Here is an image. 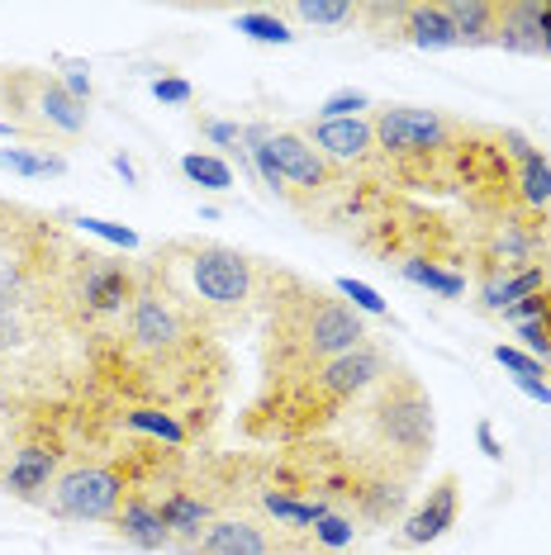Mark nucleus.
I'll use <instances>...</instances> for the list:
<instances>
[{
  "instance_id": "obj_20",
  "label": "nucleus",
  "mask_w": 551,
  "mask_h": 555,
  "mask_svg": "<svg viewBox=\"0 0 551 555\" xmlns=\"http://www.w3.org/2000/svg\"><path fill=\"white\" fill-rule=\"evenodd\" d=\"M399 275H405L409 285L433 289V295H443V299L466 295V275H461V271H447V267H437V261H428V257H409V261H399Z\"/></svg>"
},
{
  "instance_id": "obj_32",
  "label": "nucleus",
  "mask_w": 551,
  "mask_h": 555,
  "mask_svg": "<svg viewBox=\"0 0 551 555\" xmlns=\"http://www.w3.org/2000/svg\"><path fill=\"white\" fill-rule=\"evenodd\" d=\"M62 86H67V91L77 95L81 105H91V77H86L81 62H77V67H67V77H62Z\"/></svg>"
},
{
  "instance_id": "obj_36",
  "label": "nucleus",
  "mask_w": 551,
  "mask_h": 555,
  "mask_svg": "<svg viewBox=\"0 0 551 555\" xmlns=\"http://www.w3.org/2000/svg\"><path fill=\"white\" fill-rule=\"evenodd\" d=\"M115 171L124 176V181H138V171H133V162H129V157H124V153L115 157Z\"/></svg>"
},
{
  "instance_id": "obj_28",
  "label": "nucleus",
  "mask_w": 551,
  "mask_h": 555,
  "mask_svg": "<svg viewBox=\"0 0 551 555\" xmlns=\"http://www.w3.org/2000/svg\"><path fill=\"white\" fill-rule=\"evenodd\" d=\"M77 229H81V233L105 237V243H115L119 251H133V247H138V233H133V229H124V223H110V219H91V214H81Z\"/></svg>"
},
{
  "instance_id": "obj_3",
  "label": "nucleus",
  "mask_w": 551,
  "mask_h": 555,
  "mask_svg": "<svg viewBox=\"0 0 551 555\" xmlns=\"http://www.w3.org/2000/svg\"><path fill=\"white\" fill-rule=\"evenodd\" d=\"M143 271L209 337H229L233 327H243L261 309V289H267V261L215 237H171L153 257H143Z\"/></svg>"
},
{
  "instance_id": "obj_37",
  "label": "nucleus",
  "mask_w": 551,
  "mask_h": 555,
  "mask_svg": "<svg viewBox=\"0 0 551 555\" xmlns=\"http://www.w3.org/2000/svg\"><path fill=\"white\" fill-rule=\"evenodd\" d=\"M0 138H20V133H15V129H10V124H5V119H0Z\"/></svg>"
},
{
  "instance_id": "obj_4",
  "label": "nucleus",
  "mask_w": 551,
  "mask_h": 555,
  "mask_svg": "<svg viewBox=\"0 0 551 555\" xmlns=\"http://www.w3.org/2000/svg\"><path fill=\"white\" fill-rule=\"evenodd\" d=\"M371 129L385 191H457L461 157H466L475 124L423 105H375Z\"/></svg>"
},
{
  "instance_id": "obj_21",
  "label": "nucleus",
  "mask_w": 551,
  "mask_h": 555,
  "mask_svg": "<svg viewBox=\"0 0 551 555\" xmlns=\"http://www.w3.org/2000/svg\"><path fill=\"white\" fill-rule=\"evenodd\" d=\"M233 24H238V34H247L253 43H281V48L295 43V29L276 15V10H247V15H238Z\"/></svg>"
},
{
  "instance_id": "obj_6",
  "label": "nucleus",
  "mask_w": 551,
  "mask_h": 555,
  "mask_svg": "<svg viewBox=\"0 0 551 555\" xmlns=\"http://www.w3.org/2000/svg\"><path fill=\"white\" fill-rule=\"evenodd\" d=\"M138 285H143L138 261L77 247L67 261V275H62V327H67V337H81V343L110 337L129 319Z\"/></svg>"
},
{
  "instance_id": "obj_11",
  "label": "nucleus",
  "mask_w": 551,
  "mask_h": 555,
  "mask_svg": "<svg viewBox=\"0 0 551 555\" xmlns=\"http://www.w3.org/2000/svg\"><path fill=\"white\" fill-rule=\"evenodd\" d=\"M299 133L315 143V153L329 162L333 171L381 185V153H375L371 115H357V119H309Z\"/></svg>"
},
{
  "instance_id": "obj_14",
  "label": "nucleus",
  "mask_w": 551,
  "mask_h": 555,
  "mask_svg": "<svg viewBox=\"0 0 551 555\" xmlns=\"http://www.w3.org/2000/svg\"><path fill=\"white\" fill-rule=\"evenodd\" d=\"M162 494L167 489H138L133 499H124V508L115 513V537L129 541L133 551H171V532L162 522Z\"/></svg>"
},
{
  "instance_id": "obj_9",
  "label": "nucleus",
  "mask_w": 551,
  "mask_h": 555,
  "mask_svg": "<svg viewBox=\"0 0 551 555\" xmlns=\"http://www.w3.org/2000/svg\"><path fill=\"white\" fill-rule=\"evenodd\" d=\"M185 555H323L309 532H291L276 527L267 517H257L253 508L223 513L209 522V532L195 541Z\"/></svg>"
},
{
  "instance_id": "obj_29",
  "label": "nucleus",
  "mask_w": 551,
  "mask_h": 555,
  "mask_svg": "<svg viewBox=\"0 0 551 555\" xmlns=\"http://www.w3.org/2000/svg\"><path fill=\"white\" fill-rule=\"evenodd\" d=\"M495 361L504 365V371H513V380H542L547 375V365L528 357V351H518V347H495Z\"/></svg>"
},
{
  "instance_id": "obj_10",
  "label": "nucleus",
  "mask_w": 551,
  "mask_h": 555,
  "mask_svg": "<svg viewBox=\"0 0 551 555\" xmlns=\"http://www.w3.org/2000/svg\"><path fill=\"white\" fill-rule=\"evenodd\" d=\"M361 24L375 43H413L428 53L457 48V24L443 0H375L361 5Z\"/></svg>"
},
{
  "instance_id": "obj_15",
  "label": "nucleus",
  "mask_w": 551,
  "mask_h": 555,
  "mask_svg": "<svg viewBox=\"0 0 551 555\" xmlns=\"http://www.w3.org/2000/svg\"><path fill=\"white\" fill-rule=\"evenodd\" d=\"M495 48H509V53H547V39H542V0H499Z\"/></svg>"
},
{
  "instance_id": "obj_31",
  "label": "nucleus",
  "mask_w": 551,
  "mask_h": 555,
  "mask_svg": "<svg viewBox=\"0 0 551 555\" xmlns=\"http://www.w3.org/2000/svg\"><path fill=\"white\" fill-rule=\"evenodd\" d=\"M153 95L162 100V105H191V81H181V77H157L153 81Z\"/></svg>"
},
{
  "instance_id": "obj_25",
  "label": "nucleus",
  "mask_w": 551,
  "mask_h": 555,
  "mask_svg": "<svg viewBox=\"0 0 551 555\" xmlns=\"http://www.w3.org/2000/svg\"><path fill=\"white\" fill-rule=\"evenodd\" d=\"M547 295H551V285H547ZM518 337H523V347H528V357L551 361V299H547V309L537 313V319L518 323Z\"/></svg>"
},
{
  "instance_id": "obj_2",
  "label": "nucleus",
  "mask_w": 551,
  "mask_h": 555,
  "mask_svg": "<svg viewBox=\"0 0 551 555\" xmlns=\"http://www.w3.org/2000/svg\"><path fill=\"white\" fill-rule=\"evenodd\" d=\"M390 365H395L390 347H381L371 337V343H361L357 351H347V357L319 365V371H305L285 385L257 389V399L247 403V413H243V437L267 441V447L271 441H281V447L315 441L329 433L333 423H343L347 413L390 375Z\"/></svg>"
},
{
  "instance_id": "obj_30",
  "label": "nucleus",
  "mask_w": 551,
  "mask_h": 555,
  "mask_svg": "<svg viewBox=\"0 0 551 555\" xmlns=\"http://www.w3.org/2000/svg\"><path fill=\"white\" fill-rule=\"evenodd\" d=\"M195 124H200V133L215 138L219 147H238V153H243V129H238V124H223L215 115H195Z\"/></svg>"
},
{
  "instance_id": "obj_24",
  "label": "nucleus",
  "mask_w": 551,
  "mask_h": 555,
  "mask_svg": "<svg viewBox=\"0 0 551 555\" xmlns=\"http://www.w3.org/2000/svg\"><path fill=\"white\" fill-rule=\"evenodd\" d=\"M357 532H361V527H357L347 513H329L323 522H315V532H309V537H315V546H319L323 555H337V551L353 546Z\"/></svg>"
},
{
  "instance_id": "obj_18",
  "label": "nucleus",
  "mask_w": 551,
  "mask_h": 555,
  "mask_svg": "<svg viewBox=\"0 0 551 555\" xmlns=\"http://www.w3.org/2000/svg\"><path fill=\"white\" fill-rule=\"evenodd\" d=\"M281 20H299L309 29H347V24H361V5L357 0H295V5H281L276 10Z\"/></svg>"
},
{
  "instance_id": "obj_17",
  "label": "nucleus",
  "mask_w": 551,
  "mask_h": 555,
  "mask_svg": "<svg viewBox=\"0 0 551 555\" xmlns=\"http://www.w3.org/2000/svg\"><path fill=\"white\" fill-rule=\"evenodd\" d=\"M457 24V48H495L499 0H443Z\"/></svg>"
},
{
  "instance_id": "obj_33",
  "label": "nucleus",
  "mask_w": 551,
  "mask_h": 555,
  "mask_svg": "<svg viewBox=\"0 0 551 555\" xmlns=\"http://www.w3.org/2000/svg\"><path fill=\"white\" fill-rule=\"evenodd\" d=\"M475 441H480V451H485L490 461H504V447H499V437H495L490 423H475Z\"/></svg>"
},
{
  "instance_id": "obj_19",
  "label": "nucleus",
  "mask_w": 551,
  "mask_h": 555,
  "mask_svg": "<svg viewBox=\"0 0 551 555\" xmlns=\"http://www.w3.org/2000/svg\"><path fill=\"white\" fill-rule=\"evenodd\" d=\"M547 285H551V271L547 267L513 271V275H504V281H495V285H480V309L504 313V309L518 305V299H528V295H537V289H547Z\"/></svg>"
},
{
  "instance_id": "obj_8",
  "label": "nucleus",
  "mask_w": 551,
  "mask_h": 555,
  "mask_svg": "<svg viewBox=\"0 0 551 555\" xmlns=\"http://www.w3.org/2000/svg\"><path fill=\"white\" fill-rule=\"evenodd\" d=\"M547 223L528 209H513V214H495L485 219L471 237V251L480 261V281L495 285L513 271H528V267H547Z\"/></svg>"
},
{
  "instance_id": "obj_13",
  "label": "nucleus",
  "mask_w": 551,
  "mask_h": 555,
  "mask_svg": "<svg viewBox=\"0 0 551 555\" xmlns=\"http://www.w3.org/2000/svg\"><path fill=\"white\" fill-rule=\"evenodd\" d=\"M513 162V191H518V209L537 214V219H551V157L542 147H533L518 129H499Z\"/></svg>"
},
{
  "instance_id": "obj_26",
  "label": "nucleus",
  "mask_w": 551,
  "mask_h": 555,
  "mask_svg": "<svg viewBox=\"0 0 551 555\" xmlns=\"http://www.w3.org/2000/svg\"><path fill=\"white\" fill-rule=\"evenodd\" d=\"M337 295H343L357 313H371V319H390V305H385V299L375 295L367 281H353V275H347V281H337Z\"/></svg>"
},
{
  "instance_id": "obj_7",
  "label": "nucleus",
  "mask_w": 551,
  "mask_h": 555,
  "mask_svg": "<svg viewBox=\"0 0 551 555\" xmlns=\"http://www.w3.org/2000/svg\"><path fill=\"white\" fill-rule=\"evenodd\" d=\"M0 119L20 133V143H34L48 153V147L77 143L91 109L62 86L57 72L0 62Z\"/></svg>"
},
{
  "instance_id": "obj_27",
  "label": "nucleus",
  "mask_w": 551,
  "mask_h": 555,
  "mask_svg": "<svg viewBox=\"0 0 551 555\" xmlns=\"http://www.w3.org/2000/svg\"><path fill=\"white\" fill-rule=\"evenodd\" d=\"M361 109H371V95L367 91H333L319 105V119H357Z\"/></svg>"
},
{
  "instance_id": "obj_5",
  "label": "nucleus",
  "mask_w": 551,
  "mask_h": 555,
  "mask_svg": "<svg viewBox=\"0 0 551 555\" xmlns=\"http://www.w3.org/2000/svg\"><path fill=\"white\" fill-rule=\"evenodd\" d=\"M357 441L353 447L361 456H371L375 465H385L399 479H419L437 447V413L433 395L423 389V380L405 365H390L381 385L357 403Z\"/></svg>"
},
{
  "instance_id": "obj_22",
  "label": "nucleus",
  "mask_w": 551,
  "mask_h": 555,
  "mask_svg": "<svg viewBox=\"0 0 551 555\" xmlns=\"http://www.w3.org/2000/svg\"><path fill=\"white\" fill-rule=\"evenodd\" d=\"M0 167L20 171V176H62L67 162L57 153H43V147H5V153H0Z\"/></svg>"
},
{
  "instance_id": "obj_1",
  "label": "nucleus",
  "mask_w": 551,
  "mask_h": 555,
  "mask_svg": "<svg viewBox=\"0 0 551 555\" xmlns=\"http://www.w3.org/2000/svg\"><path fill=\"white\" fill-rule=\"evenodd\" d=\"M261 389L285 385L305 371H319L361 343H371L367 319L337 289L305 275L267 267L261 289Z\"/></svg>"
},
{
  "instance_id": "obj_23",
  "label": "nucleus",
  "mask_w": 551,
  "mask_h": 555,
  "mask_svg": "<svg viewBox=\"0 0 551 555\" xmlns=\"http://www.w3.org/2000/svg\"><path fill=\"white\" fill-rule=\"evenodd\" d=\"M181 171L191 176L195 185H205V191H233V171L223 157H209V153H185L181 157Z\"/></svg>"
},
{
  "instance_id": "obj_35",
  "label": "nucleus",
  "mask_w": 551,
  "mask_h": 555,
  "mask_svg": "<svg viewBox=\"0 0 551 555\" xmlns=\"http://www.w3.org/2000/svg\"><path fill=\"white\" fill-rule=\"evenodd\" d=\"M513 385H518L528 399H542V403H551V385H547V380H513Z\"/></svg>"
},
{
  "instance_id": "obj_12",
  "label": "nucleus",
  "mask_w": 551,
  "mask_h": 555,
  "mask_svg": "<svg viewBox=\"0 0 551 555\" xmlns=\"http://www.w3.org/2000/svg\"><path fill=\"white\" fill-rule=\"evenodd\" d=\"M457 513H461V475L457 470H443L428 485V494L413 513H405V527H399V546H428V541L447 537L457 527Z\"/></svg>"
},
{
  "instance_id": "obj_34",
  "label": "nucleus",
  "mask_w": 551,
  "mask_h": 555,
  "mask_svg": "<svg viewBox=\"0 0 551 555\" xmlns=\"http://www.w3.org/2000/svg\"><path fill=\"white\" fill-rule=\"evenodd\" d=\"M20 418V413H15ZM15 418H0V470H5V461H10V441H15Z\"/></svg>"
},
{
  "instance_id": "obj_16",
  "label": "nucleus",
  "mask_w": 551,
  "mask_h": 555,
  "mask_svg": "<svg viewBox=\"0 0 551 555\" xmlns=\"http://www.w3.org/2000/svg\"><path fill=\"white\" fill-rule=\"evenodd\" d=\"M110 423L119 433H133V437H153V441H167V447H191V427H185L177 413L167 409H110Z\"/></svg>"
}]
</instances>
